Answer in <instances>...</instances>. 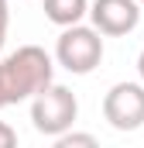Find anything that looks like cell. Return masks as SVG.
Returning a JSON list of instances; mask_svg holds the SVG:
<instances>
[{"instance_id":"9","label":"cell","mask_w":144,"mask_h":148,"mask_svg":"<svg viewBox=\"0 0 144 148\" xmlns=\"http://www.w3.org/2000/svg\"><path fill=\"white\" fill-rule=\"evenodd\" d=\"M10 21V10H7V0H0V28H7Z\"/></svg>"},{"instance_id":"4","label":"cell","mask_w":144,"mask_h":148,"mask_svg":"<svg viewBox=\"0 0 144 148\" xmlns=\"http://www.w3.org/2000/svg\"><path fill=\"white\" fill-rule=\"evenodd\" d=\"M103 117L117 131H137L144 124V83H117L103 97Z\"/></svg>"},{"instance_id":"8","label":"cell","mask_w":144,"mask_h":148,"mask_svg":"<svg viewBox=\"0 0 144 148\" xmlns=\"http://www.w3.org/2000/svg\"><path fill=\"white\" fill-rule=\"evenodd\" d=\"M14 145H17V131L0 121V148H14Z\"/></svg>"},{"instance_id":"1","label":"cell","mask_w":144,"mask_h":148,"mask_svg":"<svg viewBox=\"0 0 144 148\" xmlns=\"http://www.w3.org/2000/svg\"><path fill=\"white\" fill-rule=\"evenodd\" d=\"M55 83V62L41 45H21L0 62V93L7 103H21Z\"/></svg>"},{"instance_id":"3","label":"cell","mask_w":144,"mask_h":148,"mask_svg":"<svg viewBox=\"0 0 144 148\" xmlns=\"http://www.w3.org/2000/svg\"><path fill=\"white\" fill-rule=\"evenodd\" d=\"M55 62L72 76H86L103 62V35L96 28H86L82 21L62 28L55 41Z\"/></svg>"},{"instance_id":"13","label":"cell","mask_w":144,"mask_h":148,"mask_svg":"<svg viewBox=\"0 0 144 148\" xmlns=\"http://www.w3.org/2000/svg\"><path fill=\"white\" fill-rule=\"evenodd\" d=\"M137 3H144V0H137Z\"/></svg>"},{"instance_id":"7","label":"cell","mask_w":144,"mask_h":148,"mask_svg":"<svg viewBox=\"0 0 144 148\" xmlns=\"http://www.w3.org/2000/svg\"><path fill=\"white\" fill-rule=\"evenodd\" d=\"M55 145H58V148H72V145H86V148H93V145H96V138H93V134H75V131H62V134L55 138Z\"/></svg>"},{"instance_id":"12","label":"cell","mask_w":144,"mask_h":148,"mask_svg":"<svg viewBox=\"0 0 144 148\" xmlns=\"http://www.w3.org/2000/svg\"><path fill=\"white\" fill-rule=\"evenodd\" d=\"M3 107H7V100H3V93H0V110H3Z\"/></svg>"},{"instance_id":"11","label":"cell","mask_w":144,"mask_h":148,"mask_svg":"<svg viewBox=\"0 0 144 148\" xmlns=\"http://www.w3.org/2000/svg\"><path fill=\"white\" fill-rule=\"evenodd\" d=\"M3 38H7V28H0V48H3Z\"/></svg>"},{"instance_id":"10","label":"cell","mask_w":144,"mask_h":148,"mask_svg":"<svg viewBox=\"0 0 144 148\" xmlns=\"http://www.w3.org/2000/svg\"><path fill=\"white\" fill-rule=\"evenodd\" d=\"M137 76H141V83H144V48H141V59H137Z\"/></svg>"},{"instance_id":"2","label":"cell","mask_w":144,"mask_h":148,"mask_svg":"<svg viewBox=\"0 0 144 148\" xmlns=\"http://www.w3.org/2000/svg\"><path fill=\"white\" fill-rule=\"evenodd\" d=\"M75 117H79V100L69 86L48 83L41 93L31 97V124L45 138H58L62 131H69Z\"/></svg>"},{"instance_id":"6","label":"cell","mask_w":144,"mask_h":148,"mask_svg":"<svg viewBox=\"0 0 144 148\" xmlns=\"http://www.w3.org/2000/svg\"><path fill=\"white\" fill-rule=\"evenodd\" d=\"M89 10V0H45V17L58 28L79 24Z\"/></svg>"},{"instance_id":"5","label":"cell","mask_w":144,"mask_h":148,"mask_svg":"<svg viewBox=\"0 0 144 148\" xmlns=\"http://www.w3.org/2000/svg\"><path fill=\"white\" fill-rule=\"evenodd\" d=\"M86 14L93 17V28L107 38L130 35L141 24V3L137 0H93Z\"/></svg>"}]
</instances>
